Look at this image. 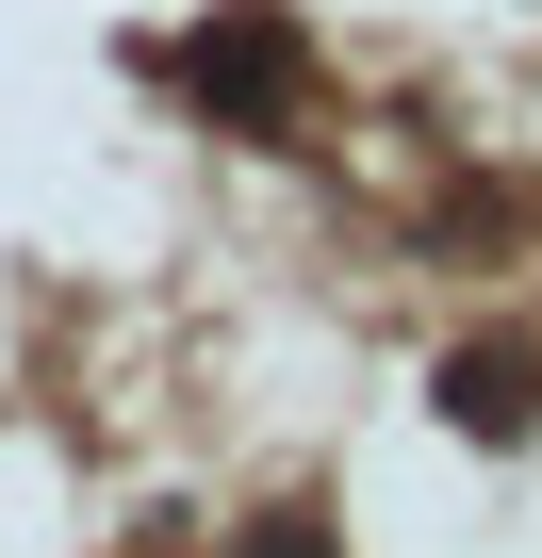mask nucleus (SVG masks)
I'll list each match as a JSON object with an SVG mask.
<instances>
[{
	"mask_svg": "<svg viewBox=\"0 0 542 558\" xmlns=\"http://www.w3.org/2000/svg\"><path fill=\"white\" fill-rule=\"evenodd\" d=\"M181 99L230 116V132H280L297 116V17H280V0H230V17L181 50Z\"/></svg>",
	"mask_w": 542,
	"mask_h": 558,
	"instance_id": "nucleus-1",
	"label": "nucleus"
},
{
	"mask_svg": "<svg viewBox=\"0 0 542 558\" xmlns=\"http://www.w3.org/2000/svg\"><path fill=\"white\" fill-rule=\"evenodd\" d=\"M427 395H444L460 444H526V427H542V329H477V345H444Z\"/></svg>",
	"mask_w": 542,
	"mask_h": 558,
	"instance_id": "nucleus-2",
	"label": "nucleus"
},
{
	"mask_svg": "<svg viewBox=\"0 0 542 558\" xmlns=\"http://www.w3.org/2000/svg\"><path fill=\"white\" fill-rule=\"evenodd\" d=\"M246 558H346V542H329V509H263V525H246Z\"/></svg>",
	"mask_w": 542,
	"mask_h": 558,
	"instance_id": "nucleus-3",
	"label": "nucleus"
}]
</instances>
